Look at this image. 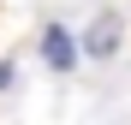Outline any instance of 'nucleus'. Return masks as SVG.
<instances>
[{
    "label": "nucleus",
    "instance_id": "2",
    "mask_svg": "<svg viewBox=\"0 0 131 125\" xmlns=\"http://www.w3.org/2000/svg\"><path fill=\"white\" fill-rule=\"evenodd\" d=\"M42 60H48V72H72L78 66V36L72 30H66V24H48V30H42Z\"/></svg>",
    "mask_w": 131,
    "mask_h": 125
},
{
    "label": "nucleus",
    "instance_id": "1",
    "mask_svg": "<svg viewBox=\"0 0 131 125\" xmlns=\"http://www.w3.org/2000/svg\"><path fill=\"white\" fill-rule=\"evenodd\" d=\"M119 42H125V18L119 12H95V24L83 30V54L90 60H113Z\"/></svg>",
    "mask_w": 131,
    "mask_h": 125
},
{
    "label": "nucleus",
    "instance_id": "3",
    "mask_svg": "<svg viewBox=\"0 0 131 125\" xmlns=\"http://www.w3.org/2000/svg\"><path fill=\"white\" fill-rule=\"evenodd\" d=\"M12 77H18V72H12V60H0V89H12Z\"/></svg>",
    "mask_w": 131,
    "mask_h": 125
}]
</instances>
